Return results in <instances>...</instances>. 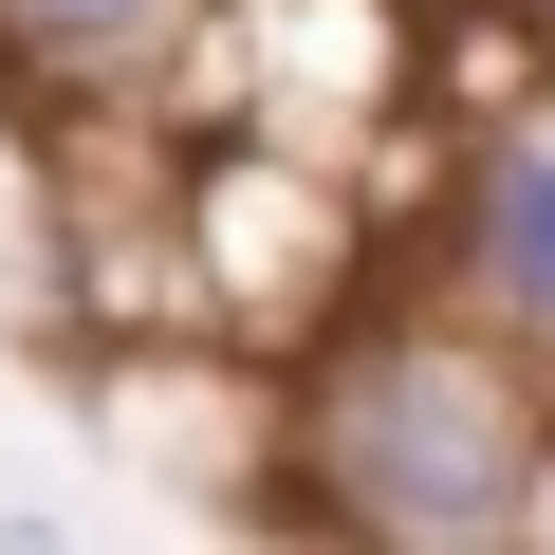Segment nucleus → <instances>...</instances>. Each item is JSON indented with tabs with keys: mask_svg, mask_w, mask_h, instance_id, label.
I'll return each mask as SVG.
<instances>
[{
	"mask_svg": "<svg viewBox=\"0 0 555 555\" xmlns=\"http://www.w3.org/2000/svg\"><path fill=\"white\" fill-rule=\"evenodd\" d=\"M297 463H315V518L352 537H518L537 481H555V408L518 389V334L481 315H371L315 352L297 389Z\"/></svg>",
	"mask_w": 555,
	"mask_h": 555,
	"instance_id": "1",
	"label": "nucleus"
},
{
	"mask_svg": "<svg viewBox=\"0 0 555 555\" xmlns=\"http://www.w3.org/2000/svg\"><path fill=\"white\" fill-rule=\"evenodd\" d=\"M463 297L518 352H555V130H500L463 167Z\"/></svg>",
	"mask_w": 555,
	"mask_h": 555,
	"instance_id": "2",
	"label": "nucleus"
},
{
	"mask_svg": "<svg viewBox=\"0 0 555 555\" xmlns=\"http://www.w3.org/2000/svg\"><path fill=\"white\" fill-rule=\"evenodd\" d=\"M204 20V0H0V38H20L38 75H130V56H167Z\"/></svg>",
	"mask_w": 555,
	"mask_h": 555,
	"instance_id": "3",
	"label": "nucleus"
},
{
	"mask_svg": "<svg viewBox=\"0 0 555 555\" xmlns=\"http://www.w3.org/2000/svg\"><path fill=\"white\" fill-rule=\"evenodd\" d=\"M537 537H555V481H537Z\"/></svg>",
	"mask_w": 555,
	"mask_h": 555,
	"instance_id": "4",
	"label": "nucleus"
}]
</instances>
